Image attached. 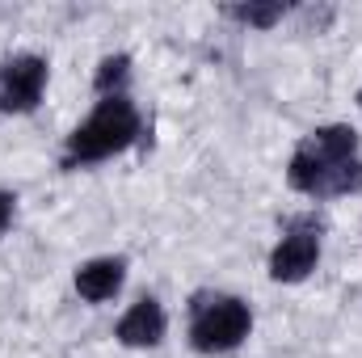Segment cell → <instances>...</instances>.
<instances>
[{
    "label": "cell",
    "mask_w": 362,
    "mask_h": 358,
    "mask_svg": "<svg viewBox=\"0 0 362 358\" xmlns=\"http://www.w3.org/2000/svg\"><path fill=\"white\" fill-rule=\"evenodd\" d=\"M127 81H131V55H105L93 76L101 97H127Z\"/></svg>",
    "instance_id": "9c48e42d"
},
{
    "label": "cell",
    "mask_w": 362,
    "mask_h": 358,
    "mask_svg": "<svg viewBox=\"0 0 362 358\" xmlns=\"http://www.w3.org/2000/svg\"><path fill=\"white\" fill-rule=\"evenodd\" d=\"M253 329V312L236 295H194L189 304V346L198 354H228Z\"/></svg>",
    "instance_id": "7a4b0ae2"
},
{
    "label": "cell",
    "mask_w": 362,
    "mask_h": 358,
    "mask_svg": "<svg viewBox=\"0 0 362 358\" xmlns=\"http://www.w3.org/2000/svg\"><path fill=\"white\" fill-rule=\"evenodd\" d=\"M291 190L308 194V198H341V194H358L362 190V161H333L325 152H316L312 144H299L291 165H286Z\"/></svg>",
    "instance_id": "3957f363"
},
{
    "label": "cell",
    "mask_w": 362,
    "mask_h": 358,
    "mask_svg": "<svg viewBox=\"0 0 362 358\" xmlns=\"http://www.w3.org/2000/svg\"><path fill=\"white\" fill-rule=\"evenodd\" d=\"M308 144H312L316 152L333 156V161H354V156H358V131H354V127H346V122L316 127V131L308 135Z\"/></svg>",
    "instance_id": "ba28073f"
},
{
    "label": "cell",
    "mask_w": 362,
    "mask_h": 358,
    "mask_svg": "<svg viewBox=\"0 0 362 358\" xmlns=\"http://www.w3.org/2000/svg\"><path fill=\"white\" fill-rule=\"evenodd\" d=\"M13 211H17V198H13L8 190H0V236H4L8 224H13Z\"/></svg>",
    "instance_id": "8fae6325"
},
{
    "label": "cell",
    "mask_w": 362,
    "mask_h": 358,
    "mask_svg": "<svg viewBox=\"0 0 362 358\" xmlns=\"http://www.w3.org/2000/svg\"><path fill=\"white\" fill-rule=\"evenodd\" d=\"M47 89V59L38 55H13L0 68V110L4 114H30L38 110Z\"/></svg>",
    "instance_id": "5b68a950"
},
{
    "label": "cell",
    "mask_w": 362,
    "mask_h": 358,
    "mask_svg": "<svg viewBox=\"0 0 362 358\" xmlns=\"http://www.w3.org/2000/svg\"><path fill=\"white\" fill-rule=\"evenodd\" d=\"M135 139H139V110H135V101L131 97H101L97 110L68 135L64 169L110 161V156L127 152Z\"/></svg>",
    "instance_id": "6da1fadb"
},
{
    "label": "cell",
    "mask_w": 362,
    "mask_h": 358,
    "mask_svg": "<svg viewBox=\"0 0 362 358\" xmlns=\"http://www.w3.org/2000/svg\"><path fill=\"white\" fill-rule=\"evenodd\" d=\"M320 262V224L308 219H291L286 236L274 245L270 253V278L274 282H303Z\"/></svg>",
    "instance_id": "277c9868"
},
{
    "label": "cell",
    "mask_w": 362,
    "mask_h": 358,
    "mask_svg": "<svg viewBox=\"0 0 362 358\" xmlns=\"http://www.w3.org/2000/svg\"><path fill=\"white\" fill-rule=\"evenodd\" d=\"M286 4L282 0H249V4H228V17H236L240 25H257V30H270L282 21Z\"/></svg>",
    "instance_id": "30bf717a"
},
{
    "label": "cell",
    "mask_w": 362,
    "mask_h": 358,
    "mask_svg": "<svg viewBox=\"0 0 362 358\" xmlns=\"http://www.w3.org/2000/svg\"><path fill=\"white\" fill-rule=\"evenodd\" d=\"M122 278H127V262L122 258H93V262H85L76 270V291L89 304H105V299L118 295Z\"/></svg>",
    "instance_id": "52a82bcc"
},
{
    "label": "cell",
    "mask_w": 362,
    "mask_h": 358,
    "mask_svg": "<svg viewBox=\"0 0 362 358\" xmlns=\"http://www.w3.org/2000/svg\"><path fill=\"white\" fill-rule=\"evenodd\" d=\"M165 329H169L165 308H160L152 295H144V299H139V304H131V312L118 321L114 337H118L122 346H131V350H152V346H160V342H165Z\"/></svg>",
    "instance_id": "8992f818"
}]
</instances>
